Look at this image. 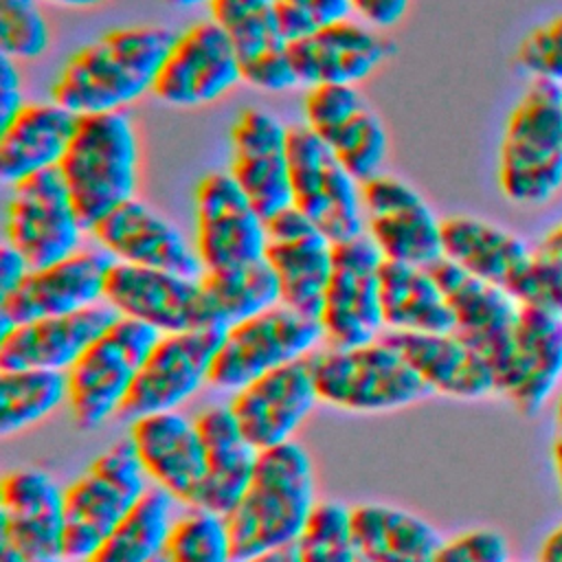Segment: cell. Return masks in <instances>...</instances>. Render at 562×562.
I'll return each instance as SVG.
<instances>
[{"instance_id":"cell-1","label":"cell","mask_w":562,"mask_h":562,"mask_svg":"<svg viewBox=\"0 0 562 562\" xmlns=\"http://www.w3.org/2000/svg\"><path fill=\"white\" fill-rule=\"evenodd\" d=\"M176 31L162 24L116 26L77 48L50 83V99L77 116L123 112L151 94Z\"/></svg>"},{"instance_id":"cell-2","label":"cell","mask_w":562,"mask_h":562,"mask_svg":"<svg viewBox=\"0 0 562 562\" xmlns=\"http://www.w3.org/2000/svg\"><path fill=\"white\" fill-rule=\"evenodd\" d=\"M316 503L312 459L296 439L261 450L246 492L224 516L235 560L296 544Z\"/></svg>"},{"instance_id":"cell-3","label":"cell","mask_w":562,"mask_h":562,"mask_svg":"<svg viewBox=\"0 0 562 562\" xmlns=\"http://www.w3.org/2000/svg\"><path fill=\"white\" fill-rule=\"evenodd\" d=\"M501 195L525 209L562 191V88L531 79L512 103L496 154Z\"/></svg>"},{"instance_id":"cell-4","label":"cell","mask_w":562,"mask_h":562,"mask_svg":"<svg viewBox=\"0 0 562 562\" xmlns=\"http://www.w3.org/2000/svg\"><path fill=\"white\" fill-rule=\"evenodd\" d=\"M59 173L88 233L108 213L138 198L140 143L130 112L79 116Z\"/></svg>"},{"instance_id":"cell-5","label":"cell","mask_w":562,"mask_h":562,"mask_svg":"<svg viewBox=\"0 0 562 562\" xmlns=\"http://www.w3.org/2000/svg\"><path fill=\"white\" fill-rule=\"evenodd\" d=\"M307 362L321 404L347 413H389L430 395L384 336L358 347L321 345Z\"/></svg>"},{"instance_id":"cell-6","label":"cell","mask_w":562,"mask_h":562,"mask_svg":"<svg viewBox=\"0 0 562 562\" xmlns=\"http://www.w3.org/2000/svg\"><path fill=\"white\" fill-rule=\"evenodd\" d=\"M149 487V479L127 437L99 452L64 487L66 560L83 562L136 507Z\"/></svg>"},{"instance_id":"cell-7","label":"cell","mask_w":562,"mask_h":562,"mask_svg":"<svg viewBox=\"0 0 562 562\" xmlns=\"http://www.w3.org/2000/svg\"><path fill=\"white\" fill-rule=\"evenodd\" d=\"M158 338L160 331L154 327L116 314L66 371V408L79 430H97L110 417H119L136 373Z\"/></svg>"},{"instance_id":"cell-8","label":"cell","mask_w":562,"mask_h":562,"mask_svg":"<svg viewBox=\"0 0 562 562\" xmlns=\"http://www.w3.org/2000/svg\"><path fill=\"white\" fill-rule=\"evenodd\" d=\"M288 165L292 206L331 244L364 235L362 184L305 123L290 125Z\"/></svg>"},{"instance_id":"cell-9","label":"cell","mask_w":562,"mask_h":562,"mask_svg":"<svg viewBox=\"0 0 562 562\" xmlns=\"http://www.w3.org/2000/svg\"><path fill=\"white\" fill-rule=\"evenodd\" d=\"M321 345L323 329L318 318L279 303L226 327L209 386L233 393L272 369L307 358Z\"/></svg>"},{"instance_id":"cell-10","label":"cell","mask_w":562,"mask_h":562,"mask_svg":"<svg viewBox=\"0 0 562 562\" xmlns=\"http://www.w3.org/2000/svg\"><path fill=\"white\" fill-rule=\"evenodd\" d=\"M4 189L2 235L31 268L55 263L83 248L88 228L59 169L31 176Z\"/></svg>"},{"instance_id":"cell-11","label":"cell","mask_w":562,"mask_h":562,"mask_svg":"<svg viewBox=\"0 0 562 562\" xmlns=\"http://www.w3.org/2000/svg\"><path fill=\"white\" fill-rule=\"evenodd\" d=\"M268 224L228 169L206 171L193 189V246L202 270L263 259Z\"/></svg>"},{"instance_id":"cell-12","label":"cell","mask_w":562,"mask_h":562,"mask_svg":"<svg viewBox=\"0 0 562 562\" xmlns=\"http://www.w3.org/2000/svg\"><path fill=\"white\" fill-rule=\"evenodd\" d=\"M382 255L367 235L334 244L331 274L318 323L323 345L358 347L384 334L380 305Z\"/></svg>"},{"instance_id":"cell-13","label":"cell","mask_w":562,"mask_h":562,"mask_svg":"<svg viewBox=\"0 0 562 562\" xmlns=\"http://www.w3.org/2000/svg\"><path fill=\"white\" fill-rule=\"evenodd\" d=\"M224 331L222 325H206L160 334L136 373L119 417L132 422L151 413L178 411L180 404L209 384Z\"/></svg>"},{"instance_id":"cell-14","label":"cell","mask_w":562,"mask_h":562,"mask_svg":"<svg viewBox=\"0 0 562 562\" xmlns=\"http://www.w3.org/2000/svg\"><path fill=\"white\" fill-rule=\"evenodd\" d=\"M239 83V55L228 35L206 18L176 33L151 97L169 108L191 110L220 101Z\"/></svg>"},{"instance_id":"cell-15","label":"cell","mask_w":562,"mask_h":562,"mask_svg":"<svg viewBox=\"0 0 562 562\" xmlns=\"http://www.w3.org/2000/svg\"><path fill=\"white\" fill-rule=\"evenodd\" d=\"M364 235L384 261L432 266L441 259V220L406 180L380 173L362 184Z\"/></svg>"},{"instance_id":"cell-16","label":"cell","mask_w":562,"mask_h":562,"mask_svg":"<svg viewBox=\"0 0 562 562\" xmlns=\"http://www.w3.org/2000/svg\"><path fill=\"white\" fill-rule=\"evenodd\" d=\"M112 263L99 246L90 244L55 263L31 268L13 292L0 296V334L18 323L101 305Z\"/></svg>"},{"instance_id":"cell-17","label":"cell","mask_w":562,"mask_h":562,"mask_svg":"<svg viewBox=\"0 0 562 562\" xmlns=\"http://www.w3.org/2000/svg\"><path fill=\"white\" fill-rule=\"evenodd\" d=\"M0 544L24 562H68L64 487L42 468L22 465L0 481Z\"/></svg>"},{"instance_id":"cell-18","label":"cell","mask_w":562,"mask_h":562,"mask_svg":"<svg viewBox=\"0 0 562 562\" xmlns=\"http://www.w3.org/2000/svg\"><path fill=\"white\" fill-rule=\"evenodd\" d=\"M103 303L119 316L140 321L160 334L215 325L200 277L169 270L112 263Z\"/></svg>"},{"instance_id":"cell-19","label":"cell","mask_w":562,"mask_h":562,"mask_svg":"<svg viewBox=\"0 0 562 562\" xmlns=\"http://www.w3.org/2000/svg\"><path fill=\"white\" fill-rule=\"evenodd\" d=\"M244 437L261 452L288 441L321 404L307 358L272 369L226 402Z\"/></svg>"},{"instance_id":"cell-20","label":"cell","mask_w":562,"mask_h":562,"mask_svg":"<svg viewBox=\"0 0 562 562\" xmlns=\"http://www.w3.org/2000/svg\"><path fill=\"white\" fill-rule=\"evenodd\" d=\"M562 380V316L520 305L512 347L496 373V395L522 417L538 415Z\"/></svg>"},{"instance_id":"cell-21","label":"cell","mask_w":562,"mask_h":562,"mask_svg":"<svg viewBox=\"0 0 562 562\" xmlns=\"http://www.w3.org/2000/svg\"><path fill=\"white\" fill-rule=\"evenodd\" d=\"M288 132L290 125L261 108L241 110L228 132V173L266 222L292 206Z\"/></svg>"},{"instance_id":"cell-22","label":"cell","mask_w":562,"mask_h":562,"mask_svg":"<svg viewBox=\"0 0 562 562\" xmlns=\"http://www.w3.org/2000/svg\"><path fill=\"white\" fill-rule=\"evenodd\" d=\"M88 237L114 263L169 270L189 277L204 272L195 246L182 228L140 198L108 213L90 228Z\"/></svg>"},{"instance_id":"cell-23","label":"cell","mask_w":562,"mask_h":562,"mask_svg":"<svg viewBox=\"0 0 562 562\" xmlns=\"http://www.w3.org/2000/svg\"><path fill=\"white\" fill-rule=\"evenodd\" d=\"M127 439L149 483L184 507H198L204 485V446L195 419L180 411L130 422Z\"/></svg>"},{"instance_id":"cell-24","label":"cell","mask_w":562,"mask_h":562,"mask_svg":"<svg viewBox=\"0 0 562 562\" xmlns=\"http://www.w3.org/2000/svg\"><path fill=\"white\" fill-rule=\"evenodd\" d=\"M263 259L272 268L281 303L318 318L331 274L334 244L294 206L270 217Z\"/></svg>"},{"instance_id":"cell-25","label":"cell","mask_w":562,"mask_h":562,"mask_svg":"<svg viewBox=\"0 0 562 562\" xmlns=\"http://www.w3.org/2000/svg\"><path fill=\"white\" fill-rule=\"evenodd\" d=\"M288 48L299 83L305 88L318 83L358 86L397 50L386 31H378L358 18L288 42Z\"/></svg>"},{"instance_id":"cell-26","label":"cell","mask_w":562,"mask_h":562,"mask_svg":"<svg viewBox=\"0 0 562 562\" xmlns=\"http://www.w3.org/2000/svg\"><path fill=\"white\" fill-rule=\"evenodd\" d=\"M452 312V331L472 345L494 369L507 360L520 303L501 285L476 279L448 259L430 266Z\"/></svg>"},{"instance_id":"cell-27","label":"cell","mask_w":562,"mask_h":562,"mask_svg":"<svg viewBox=\"0 0 562 562\" xmlns=\"http://www.w3.org/2000/svg\"><path fill=\"white\" fill-rule=\"evenodd\" d=\"M116 312L105 303L13 325L0 334V369L68 371L81 353L105 331Z\"/></svg>"},{"instance_id":"cell-28","label":"cell","mask_w":562,"mask_h":562,"mask_svg":"<svg viewBox=\"0 0 562 562\" xmlns=\"http://www.w3.org/2000/svg\"><path fill=\"white\" fill-rule=\"evenodd\" d=\"M413 367L430 393L476 402L496 395V375L490 362L454 331L382 334Z\"/></svg>"},{"instance_id":"cell-29","label":"cell","mask_w":562,"mask_h":562,"mask_svg":"<svg viewBox=\"0 0 562 562\" xmlns=\"http://www.w3.org/2000/svg\"><path fill=\"white\" fill-rule=\"evenodd\" d=\"M77 114L57 101H26L0 123V180L4 187L59 169L77 127Z\"/></svg>"},{"instance_id":"cell-30","label":"cell","mask_w":562,"mask_h":562,"mask_svg":"<svg viewBox=\"0 0 562 562\" xmlns=\"http://www.w3.org/2000/svg\"><path fill=\"white\" fill-rule=\"evenodd\" d=\"M531 255L533 248L522 237L490 220L465 213L441 220V257L507 292Z\"/></svg>"},{"instance_id":"cell-31","label":"cell","mask_w":562,"mask_h":562,"mask_svg":"<svg viewBox=\"0 0 562 562\" xmlns=\"http://www.w3.org/2000/svg\"><path fill=\"white\" fill-rule=\"evenodd\" d=\"M204 446V485L198 507L226 516L246 492L259 450L244 437L228 404H213L195 417Z\"/></svg>"},{"instance_id":"cell-32","label":"cell","mask_w":562,"mask_h":562,"mask_svg":"<svg viewBox=\"0 0 562 562\" xmlns=\"http://www.w3.org/2000/svg\"><path fill=\"white\" fill-rule=\"evenodd\" d=\"M351 538L364 562H432L443 538L422 516L386 503L349 507Z\"/></svg>"},{"instance_id":"cell-33","label":"cell","mask_w":562,"mask_h":562,"mask_svg":"<svg viewBox=\"0 0 562 562\" xmlns=\"http://www.w3.org/2000/svg\"><path fill=\"white\" fill-rule=\"evenodd\" d=\"M384 331H452V312L430 266L384 261L380 270Z\"/></svg>"},{"instance_id":"cell-34","label":"cell","mask_w":562,"mask_h":562,"mask_svg":"<svg viewBox=\"0 0 562 562\" xmlns=\"http://www.w3.org/2000/svg\"><path fill=\"white\" fill-rule=\"evenodd\" d=\"M200 285L215 325L231 327L281 303L279 281L266 259L204 270Z\"/></svg>"},{"instance_id":"cell-35","label":"cell","mask_w":562,"mask_h":562,"mask_svg":"<svg viewBox=\"0 0 562 562\" xmlns=\"http://www.w3.org/2000/svg\"><path fill=\"white\" fill-rule=\"evenodd\" d=\"M173 518L176 501L151 485L83 562H154L165 553Z\"/></svg>"},{"instance_id":"cell-36","label":"cell","mask_w":562,"mask_h":562,"mask_svg":"<svg viewBox=\"0 0 562 562\" xmlns=\"http://www.w3.org/2000/svg\"><path fill=\"white\" fill-rule=\"evenodd\" d=\"M68 400L64 371L53 369H0V435L22 432Z\"/></svg>"},{"instance_id":"cell-37","label":"cell","mask_w":562,"mask_h":562,"mask_svg":"<svg viewBox=\"0 0 562 562\" xmlns=\"http://www.w3.org/2000/svg\"><path fill=\"white\" fill-rule=\"evenodd\" d=\"M209 18L228 35L241 68L288 48L274 0H211Z\"/></svg>"},{"instance_id":"cell-38","label":"cell","mask_w":562,"mask_h":562,"mask_svg":"<svg viewBox=\"0 0 562 562\" xmlns=\"http://www.w3.org/2000/svg\"><path fill=\"white\" fill-rule=\"evenodd\" d=\"M323 140L360 184L384 173L389 160V132L369 103L360 105Z\"/></svg>"},{"instance_id":"cell-39","label":"cell","mask_w":562,"mask_h":562,"mask_svg":"<svg viewBox=\"0 0 562 562\" xmlns=\"http://www.w3.org/2000/svg\"><path fill=\"white\" fill-rule=\"evenodd\" d=\"M165 562H237L226 518L204 507H187L176 514Z\"/></svg>"},{"instance_id":"cell-40","label":"cell","mask_w":562,"mask_h":562,"mask_svg":"<svg viewBox=\"0 0 562 562\" xmlns=\"http://www.w3.org/2000/svg\"><path fill=\"white\" fill-rule=\"evenodd\" d=\"M299 562H358L349 527V507L340 501H318L301 538Z\"/></svg>"},{"instance_id":"cell-41","label":"cell","mask_w":562,"mask_h":562,"mask_svg":"<svg viewBox=\"0 0 562 562\" xmlns=\"http://www.w3.org/2000/svg\"><path fill=\"white\" fill-rule=\"evenodd\" d=\"M50 22L40 0H0V53L20 61H33L48 53Z\"/></svg>"},{"instance_id":"cell-42","label":"cell","mask_w":562,"mask_h":562,"mask_svg":"<svg viewBox=\"0 0 562 562\" xmlns=\"http://www.w3.org/2000/svg\"><path fill=\"white\" fill-rule=\"evenodd\" d=\"M514 61L529 81H549L562 88V13L525 31L516 44Z\"/></svg>"},{"instance_id":"cell-43","label":"cell","mask_w":562,"mask_h":562,"mask_svg":"<svg viewBox=\"0 0 562 562\" xmlns=\"http://www.w3.org/2000/svg\"><path fill=\"white\" fill-rule=\"evenodd\" d=\"M520 305H533L562 316V259L533 248V255L520 277L509 288Z\"/></svg>"},{"instance_id":"cell-44","label":"cell","mask_w":562,"mask_h":562,"mask_svg":"<svg viewBox=\"0 0 562 562\" xmlns=\"http://www.w3.org/2000/svg\"><path fill=\"white\" fill-rule=\"evenodd\" d=\"M274 11L288 42L356 18L353 0H274Z\"/></svg>"},{"instance_id":"cell-45","label":"cell","mask_w":562,"mask_h":562,"mask_svg":"<svg viewBox=\"0 0 562 562\" xmlns=\"http://www.w3.org/2000/svg\"><path fill=\"white\" fill-rule=\"evenodd\" d=\"M364 97L356 86L342 83H318L307 88L303 99V123L325 138L334 127H338L347 116H351Z\"/></svg>"},{"instance_id":"cell-46","label":"cell","mask_w":562,"mask_h":562,"mask_svg":"<svg viewBox=\"0 0 562 562\" xmlns=\"http://www.w3.org/2000/svg\"><path fill=\"white\" fill-rule=\"evenodd\" d=\"M509 544L505 536L490 527L461 531L439 547L432 562H507Z\"/></svg>"},{"instance_id":"cell-47","label":"cell","mask_w":562,"mask_h":562,"mask_svg":"<svg viewBox=\"0 0 562 562\" xmlns=\"http://www.w3.org/2000/svg\"><path fill=\"white\" fill-rule=\"evenodd\" d=\"M411 0H353V13L378 31L397 26L408 13Z\"/></svg>"},{"instance_id":"cell-48","label":"cell","mask_w":562,"mask_h":562,"mask_svg":"<svg viewBox=\"0 0 562 562\" xmlns=\"http://www.w3.org/2000/svg\"><path fill=\"white\" fill-rule=\"evenodd\" d=\"M24 103L20 66L15 59L0 55V123L9 121Z\"/></svg>"},{"instance_id":"cell-49","label":"cell","mask_w":562,"mask_h":562,"mask_svg":"<svg viewBox=\"0 0 562 562\" xmlns=\"http://www.w3.org/2000/svg\"><path fill=\"white\" fill-rule=\"evenodd\" d=\"M31 266L26 263V259L7 241H2L0 248V296L13 292L24 277L29 274Z\"/></svg>"},{"instance_id":"cell-50","label":"cell","mask_w":562,"mask_h":562,"mask_svg":"<svg viewBox=\"0 0 562 562\" xmlns=\"http://www.w3.org/2000/svg\"><path fill=\"white\" fill-rule=\"evenodd\" d=\"M549 461L558 494L562 498V391L555 395L553 402V428H551V443H549Z\"/></svg>"},{"instance_id":"cell-51","label":"cell","mask_w":562,"mask_h":562,"mask_svg":"<svg viewBox=\"0 0 562 562\" xmlns=\"http://www.w3.org/2000/svg\"><path fill=\"white\" fill-rule=\"evenodd\" d=\"M538 562H562V520L547 531L538 547Z\"/></svg>"},{"instance_id":"cell-52","label":"cell","mask_w":562,"mask_h":562,"mask_svg":"<svg viewBox=\"0 0 562 562\" xmlns=\"http://www.w3.org/2000/svg\"><path fill=\"white\" fill-rule=\"evenodd\" d=\"M239 562H299L296 555V544H288V547H277V549H268L261 553H255L246 560Z\"/></svg>"},{"instance_id":"cell-53","label":"cell","mask_w":562,"mask_h":562,"mask_svg":"<svg viewBox=\"0 0 562 562\" xmlns=\"http://www.w3.org/2000/svg\"><path fill=\"white\" fill-rule=\"evenodd\" d=\"M538 248H542L544 252H549V255L562 259V220L555 222V224L544 233V237L540 239Z\"/></svg>"},{"instance_id":"cell-54","label":"cell","mask_w":562,"mask_h":562,"mask_svg":"<svg viewBox=\"0 0 562 562\" xmlns=\"http://www.w3.org/2000/svg\"><path fill=\"white\" fill-rule=\"evenodd\" d=\"M40 2L57 4V7H66V9H92V7L103 4L105 0H40Z\"/></svg>"},{"instance_id":"cell-55","label":"cell","mask_w":562,"mask_h":562,"mask_svg":"<svg viewBox=\"0 0 562 562\" xmlns=\"http://www.w3.org/2000/svg\"><path fill=\"white\" fill-rule=\"evenodd\" d=\"M173 9H195V7H209L211 0H165Z\"/></svg>"},{"instance_id":"cell-56","label":"cell","mask_w":562,"mask_h":562,"mask_svg":"<svg viewBox=\"0 0 562 562\" xmlns=\"http://www.w3.org/2000/svg\"><path fill=\"white\" fill-rule=\"evenodd\" d=\"M0 562H24L11 547L0 544Z\"/></svg>"},{"instance_id":"cell-57","label":"cell","mask_w":562,"mask_h":562,"mask_svg":"<svg viewBox=\"0 0 562 562\" xmlns=\"http://www.w3.org/2000/svg\"><path fill=\"white\" fill-rule=\"evenodd\" d=\"M507 562H538V560H507Z\"/></svg>"},{"instance_id":"cell-58","label":"cell","mask_w":562,"mask_h":562,"mask_svg":"<svg viewBox=\"0 0 562 562\" xmlns=\"http://www.w3.org/2000/svg\"><path fill=\"white\" fill-rule=\"evenodd\" d=\"M154 562H165V558H162V555H160V558H158V560H154Z\"/></svg>"},{"instance_id":"cell-59","label":"cell","mask_w":562,"mask_h":562,"mask_svg":"<svg viewBox=\"0 0 562 562\" xmlns=\"http://www.w3.org/2000/svg\"><path fill=\"white\" fill-rule=\"evenodd\" d=\"M358 562H364V560H358Z\"/></svg>"}]
</instances>
